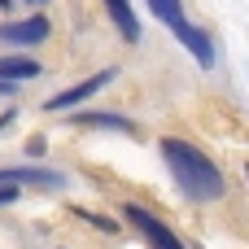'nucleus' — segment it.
I'll list each match as a JSON object with an SVG mask.
<instances>
[{"label": "nucleus", "instance_id": "0eeeda50", "mask_svg": "<svg viewBox=\"0 0 249 249\" xmlns=\"http://www.w3.org/2000/svg\"><path fill=\"white\" fill-rule=\"evenodd\" d=\"M105 9H109L114 26L123 31V39H140V22H136V13H131L127 0H105Z\"/></svg>", "mask_w": 249, "mask_h": 249}, {"label": "nucleus", "instance_id": "7ed1b4c3", "mask_svg": "<svg viewBox=\"0 0 249 249\" xmlns=\"http://www.w3.org/2000/svg\"><path fill=\"white\" fill-rule=\"evenodd\" d=\"M123 214H127V223H136V232H140L153 249H188L166 223H162V219H158V214H149L144 206H123Z\"/></svg>", "mask_w": 249, "mask_h": 249}, {"label": "nucleus", "instance_id": "f8f14e48", "mask_svg": "<svg viewBox=\"0 0 249 249\" xmlns=\"http://www.w3.org/2000/svg\"><path fill=\"white\" fill-rule=\"evenodd\" d=\"M0 9H4V13H9V9H13V0H0Z\"/></svg>", "mask_w": 249, "mask_h": 249}, {"label": "nucleus", "instance_id": "9d476101", "mask_svg": "<svg viewBox=\"0 0 249 249\" xmlns=\"http://www.w3.org/2000/svg\"><path fill=\"white\" fill-rule=\"evenodd\" d=\"M9 201H18V188H9V184H4V188H0V206H9Z\"/></svg>", "mask_w": 249, "mask_h": 249}, {"label": "nucleus", "instance_id": "20e7f679", "mask_svg": "<svg viewBox=\"0 0 249 249\" xmlns=\"http://www.w3.org/2000/svg\"><path fill=\"white\" fill-rule=\"evenodd\" d=\"M0 39L4 44H39L48 39V18H26V22H0Z\"/></svg>", "mask_w": 249, "mask_h": 249}, {"label": "nucleus", "instance_id": "6e6552de", "mask_svg": "<svg viewBox=\"0 0 249 249\" xmlns=\"http://www.w3.org/2000/svg\"><path fill=\"white\" fill-rule=\"evenodd\" d=\"M39 74V61L31 57H0V79H35Z\"/></svg>", "mask_w": 249, "mask_h": 249}, {"label": "nucleus", "instance_id": "1a4fd4ad", "mask_svg": "<svg viewBox=\"0 0 249 249\" xmlns=\"http://www.w3.org/2000/svg\"><path fill=\"white\" fill-rule=\"evenodd\" d=\"M79 123H92V127H118V131H131V123H127V118H118V114H83Z\"/></svg>", "mask_w": 249, "mask_h": 249}, {"label": "nucleus", "instance_id": "423d86ee", "mask_svg": "<svg viewBox=\"0 0 249 249\" xmlns=\"http://www.w3.org/2000/svg\"><path fill=\"white\" fill-rule=\"evenodd\" d=\"M0 184H35V188H61L66 179L57 171H39V166H9L0 171Z\"/></svg>", "mask_w": 249, "mask_h": 249}, {"label": "nucleus", "instance_id": "f03ea898", "mask_svg": "<svg viewBox=\"0 0 249 249\" xmlns=\"http://www.w3.org/2000/svg\"><path fill=\"white\" fill-rule=\"evenodd\" d=\"M149 9H153V13H158V18H162V22H166L184 44H188V48H193V57H197L201 66H210V61H214V44H210V35H206V31H197V26H188V18H184V4H179V0H149Z\"/></svg>", "mask_w": 249, "mask_h": 249}, {"label": "nucleus", "instance_id": "9b49d317", "mask_svg": "<svg viewBox=\"0 0 249 249\" xmlns=\"http://www.w3.org/2000/svg\"><path fill=\"white\" fill-rule=\"evenodd\" d=\"M9 123H13V114H0V131H4V127H9Z\"/></svg>", "mask_w": 249, "mask_h": 249}, {"label": "nucleus", "instance_id": "f257e3e1", "mask_svg": "<svg viewBox=\"0 0 249 249\" xmlns=\"http://www.w3.org/2000/svg\"><path fill=\"white\" fill-rule=\"evenodd\" d=\"M162 158H166V166H171V175H175V184H179L184 197H193V201H219V197L228 193L223 171H219L197 144L166 136V140H162Z\"/></svg>", "mask_w": 249, "mask_h": 249}, {"label": "nucleus", "instance_id": "39448f33", "mask_svg": "<svg viewBox=\"0 0 249 249\" xmlns=\"http://www.w3.org/2000/svg\"><path fill=\"white\" fill-rule=\"evenodd\" d=\"M109 79H114V70H101V74H92L88 83H74L70 92H57V96L48 101V109H70V105H79V101H88L92 92H101V88H105Z\"/></svg>", "mask_w": 249, "mask_h": 249}]
</instances>
